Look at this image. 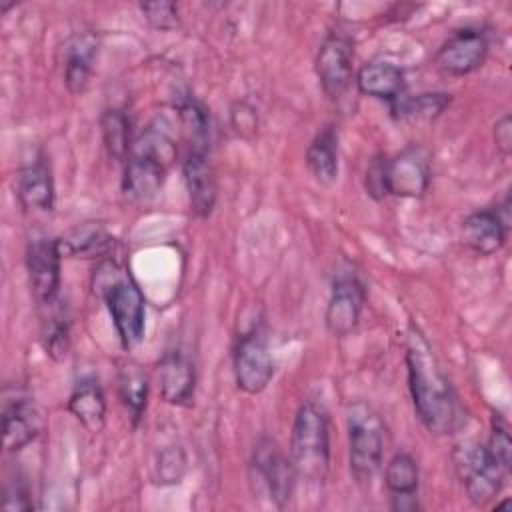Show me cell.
Returning a JSON list of instances; mask_svg holds the SVG:
<instances>
[{
  "label": "cell",
  "instance_id": "cell-36",
  "mask_svg": "<svg viewBox=\"0 0 512 512\" xmlns=\"http://www.w3.org/2000/svg\"><path fill=\"white\" fill-rule=\"evenodd\" d=\"M494 142L502 156H508L512 152V120L508 114H504L494 124Z\"/></svg>",
  "mask_w": 512,
  "mask_h": 512
},
{
  "label": "cell",
  "instance_id": "cell-1",
  "mask_svg": "<svg viewBox=\"0 0 512 512\" xmlns=\"http://www.w3.org/2000/svg\"><path fill=\"white\" fill-rule=\"evenodd\" d=\"M406 370L412 404L424 428L438 436L458 432L466 422V412L430 344L416 328L406 338Z\"/></svg>",
  "mask_w": 512,
  "mask_h": 512
},
{
  "label": "cell",
  "instance_id": "cell-13",
  "mask_svg": "<svg viewBox=\"0 0 512 512\" xmlns=\"http://www.w3.org/2000/svg\"><path fill=\"white\" fill-rule=\"evenodd\" d=\"M366 304V288L356 274H340L332 284L324 322L332 336H348L360 322Z\"/></svg>",
  "mask_w": 512,
  "mask_h": 512
},
{
  "label": "cell",
  "instance_id": "cell-20",
  "mask_svg": "<svg viewBox=\"0 0 512 512\" xmlns=\"http://www.w3.org/2000/svg\"><path fill=\"white\" fill-rule=\"evenodd\" d=\"M418 482H420V472H418L416 460L406 452L394 454L384 470V484L390 494L392 510L414 512L420 508L418 496H416Z\"/></svg>",
  "mask_w": 512,
  "mask_h": 512
},
{
  "label": "cell",
  "instance_id": "cell-12",
  "mask_svg": "<svg viewBox=\"0 0 512 512\" xmlns=\"http://www.w3.org/2000/svg\"><path fill=\"white\" fill-rule=\"evenodd\" d=\"M430 152L420 144H410L386 160L388 194L400 198H420L430 186Z\"/></svg>",
  "mask_w": 512,
  "mask_h": 512
},
{
  "label": "cell",
  "instance_id": "cell-27",
  "mask_svg": "<svg viewBox=\"0 0 512 512\" xmlns=\"http://www.w3.org/2000/svg\"><path fill=\"white\" fill-rule=\"evenodd\" d=\"M450 94L446 92H422L416 96H400L392 102V114L398 120L410 122H432L436 120L450 104Z\"/></svg>",
  "mask_w": 512,
  "mask_h": 512
},
{
  "label": "cell",
  "instance_id": "cell-28",
  "mask_svg": "<svg viewBox=\"0 0 512 512\" xmlns=\"http://www.w3.org/2000/svg\"><path fill=\"white\" fill-rule=\"evenodd\" d=\"M100 128H102V142L108 156L116 162H126L132 150L130 120L126 112L120 108H106L100 116Z\"/></svg>",
  "mask_w": 512,
  "mask_h": 512
},
{
  "label": "cell",
  "instance_id": "cell-7",
  "mask_svg": "<svg viewBox=\"0 0 512 512\" xmlns=\"http://www.w3.org/2000/svg\"><path fill=\"white\" fill-rule=\"evenodd\" d=\"M250 472L252 482H258L274 506L284 508L290 502L296 484V472L290 458L280 450L276 440L264 436L256 442L250 460Z\"/></svg>",
  "mask_w": 512,
  "mask_h": 512
},
{
  "label": "cell",
  "instance_id": "cell-4",
  "mask_svg": "<svg viewBox=\"0 0 512 512\" xmlns=\"http://www.w3.org/2000/svg\"><path fill=\"white\" fill-rule=\"evenodd\" d=\"M288 458L296 478L322 484L330 470V418L322 404L306 400L300 404L290 432Z\"/></svg>",
  "mask_w": 512,
  "mask_h": 512
},
{
  "label": "cell",
  "instance_id": "cell-6",
  "mask_svg": "<svg viewBox=\"0 0 512 512\" xmlns=\"http://www.w3.org/2000/svg\"><path fill=\"white\" fill-rule=\"evenodd\" d=\"M452 464L468 500L476 506L492 502L502 490L508 474L490 454L488 446L478 440H464L456 444L452 450Z\"/></svg>",
  "mask_w": 512,
  "mask_h": 512
},
{
  "label": "cell",
  "instance_id": "cell-31",
  "mask_svg": "<svg viewBox=\"0 0 512 512\" xmlns=\"http://www.w3.org/2000/svg\"><path fill=\"white\" fill-rule=\"evenodd\" d=\"M488 450L496 458V462L510 472L512 464V440H510V428L506 420L500 414L492 416V428H490V440H488Z\"/></svg>",
  "mask_w": 512,
  "mask_h": 512
},
{
  "label": "cell",
  "instance_id": "cell-33",
  "mask_svg": "<svg viewBox=\"0 0 512 512\" xmlns=\"http://www.w3.org/2000/svg\"><path fill=\"white\" fill-rule=\"evenodd\" d=\"M32 508L34 504L24 478L18 474H14L12 478H6L2 486V510L16 512V510H32Z\"/></svg>",
  "mask_w": 512,
  "mask_h": 512
},
{
  "label": "cell",
  "instance_id": "cell-35",
  "mask_svg": "<svg viewBox=\"0 0 512 512\" xmlns=\"http://www.w3.org/2000/svg\"><path fill=\"white\" fill-rule=\"evenodd\" d=\"M386 156L376 154L366 168V190L374 200H384L388 196L386 188Z\"/></svg>",
  "mask_w": 512,
  "mask_h": 512
},
{
  "label": "cell",
  "instance_id": "cell-3",
  "mask_svg": "<svg viewBox=\"0 0 512 512\" xmlns=\"http://www.w3.org/2000/svg\"><path fill=\"white\" fill-rule=\"evenodd\" d=\"M176 160V144L172 136L150 124L134 142L124 162L122 176V194L130 202H148L152 200L168 174V168Z\"/></svg>",
  "mask_w": 512,
  "mask_h": 512
},
{
  "label": "cell",
  "instance_id": "cell-16",
  "mask_svg": "<svg viewBox=\"0 0 512 512\" xmlns=\"http://www.w3.org/2000/svg\"><path fill=\"white\" fill-rule=\"evenodd\" d=\"M160 396L172 406H190L196 388V368L182 350H168L158 362Z\"/></svg>",
  "mask_w": 512,
  "mask_h": 512
},
{
  "label": "cell",
  "instance_id": "cell-11",
  "mask_svg": "<svg viewBox=\"0 0 512 512\" xmlns=\"http://www.w3.org/2000/svg\"><path fill=\"white\" fill-rule=\"evenodd\" d=\"M488 36L480 28H460L442 42L434 54V66L448 76H468L482 68L488 56Z\"/></svg>",
  "mask_w": 512,
  "mask_h": 512
},
{
  "label": "cell",
  "instance_id": "cell-14",
  "mask_svg": "<svg viewBox=\"0 0 512 512\" xmlns=\"http://www.w3.org/2000/svg\"><path fill=\"white\" fill-rule=\"evenodd\" d=\"M508 198L504 200V208H482L468 214L460 224V240L462 244L478 254V256H492L496 254L506 238H508Z\"/></svg>",
  "mask_w": 512,
  "mask_h": 512
},
{
  "label": "cell",
  "instance_id": "cell-18",
  "mask_svg": "<svg viewBox=\"0 0 512 512\" xmlns=\"http://www.w3.org/2000/svg\"><path fill=\"white\" fill-rule=\"evenodd\" d=\"M58 248L62 258L106 260L116 248V238L100 222H84L62 234Z\"/></svg>",
  "mask_w": 512,
  "mask_h": 512
},
{
  "label": "cell",
  "instance_id": "cell-5",
  "mask_svg": "<svg viewBox=\"0 0 512 512\" xmlns=\"http://www.w3.org/2000/svg\"><path fill=\"white\" fill-rule=\"evenodd\" d=\"M348 424V464L360 486H370L382 466L384 424L364 402H354L346 412Z\"/></svg>",
  "mask_w": 512,
  "mask_h": 512
},
{
  "label": "cell",
  "instance_id": "cell-26",
  "mask_svg": "<svg viewBox=\"0 0 512 512\" xmlns=\"http://www.w3.org/2000/svg\"><path fill=\"white\" fill-rule=\"evenodd\" d=\"M118 396L120 402L124 404L132 426H138L144 412H146V404H148V376L146 372L134 364V362H126L118 368Z\"/></svg>",
  "mask_w": 512,
  "mask_h": 512
},
{
  "label": "cell",
  "instance_id": "cell-19",
  "mask_svg": "<svg viewBox=\"0 0 512 512\" xmlns=\"http://www.w3.org/2000/svg\"><path fill=\"white\" fill-rule=\"evenodd\" d=\"M16 194L24 210L50 212L56 202L52 168L44 156L24 164L18 174Z\"/></svg>",
  "mask_w": 512,
  "mask_h": 512
},
{
  "label": "cell",
  "instance_id": "cell-10",
  "mask_svg": "<svg viewBox=\"0 0 512 512\" xmlns=\"http://www.w3.org/2000/svg\"><path fill=\"white\" fill-rule=\"evenodd\" d=\"M60 262L62 254L56 238L36 236L26 246V270L32 296L40 306L60 298Z\"/></svg>",
  "mask_w": 512,
  "mask_h": 512
},
{
  "label": "cell",
  "instance_id": "cell-23",
  "mask_svg": "<svg viewBox=\"0 0 512 512\" xmlns=\"http://www.w3.org/2000/svg\"><path fill=\"white\" fill-rule=\"evenodd\" d=\"M356 86L362 94L396 102L404 94V72L392 62L372 60L366 62L354 76Z\"/></svg>",
  "mask_w": 512,
  "mask_h": 512
},
{
  "label": "cell",
  "instance_id": "cell-9",
  "mask_svg": "<svg viewBox=\"0 0 512 512\" xmlns=\"http://www.w3.org/2000/svg\"><path fill=\"white\" fill-rule=\"evenodd\" d=\"M318 82L330 100H340L354 80V42L342 32H330L314 60Z\"/></svg>",
  "mask_w": 512,
  "mask_h": 512
},
{
  "label": "cell",
  "instance_id": "cell-22",
  "mask_svg": "<svg viewBox=\"0 0 512 512\" xmlns=\"http://www.w3.org/2000/svg\"><path fill=\"white\" fill-rule=\"evenodd\" d=\"M68 412L92 434L102 432L106 424V396L94 376H84L76 382L70 398Z\"/></svg>",
  "mask_w": 512,
  "mask_h": 512
},
{
  "label": "cell",
  "instance_id": "cell-21",
  "mask_svg": "<svg viewBox=\"0 0 512 512\" xmlns=\"http://www.w3.org/2000/svg\"><path fill=\"white\" fill-rule=\"evenodd\" d=\"M100 40L94 32L74 34L64 46V86L70 94L86 92Z\"/></svg>",
  "mask_w": 512,
  "mask_h": 512
},
{
  "label": "cell",
  "instance_id": "cell-29",
  "mask_svg": "<svg viewBox=\"0 0 512 512\" xmlns=\"http://www.w3.org/2000/svg\"><path fill=\"white\" fill-rule=\"evenodd\" d=\"M178 114L190 148H210V118L206 108L194 98H186L178 104Z\"/></svg>",
  "mask_w": 512,
  "mask_h": 512
},
{
  "label": "cell",
  "instance_id": "cell-32",
  "mask_svg": "<svg viewBox=\"0 0 512 512\" xmlns=\"http://www.w3.org/2000/svg\"><path fill=\"white\" fill-rule=\"evenodd\" d=\"M140 12L150 28L160 32H170L180 26L178 6L174 2H142Z\"/></svg>",
  "mask_w": 512,
  "mask_h": 512
},
{
  "label": "cell",
  "instance_id": "cell-34",
  "mask_svg": "<svg viewBox=\"0 0 512 512\" xmlns=\"http://www.w3.org/2000/svg\"><path fill=\"white\" fill-rule=\"evenodd\" d=\"M230 122H232V128L236 130L238 136L242 138H252L258 130V114H256V108L252 104H248L246 100H240L236 102L232 108H230Z\"/></svg>",
  "mask_w": 512,
  "mask_h": 512
},
{
  "label": "cell",
  "instance_id": "cell-15",
  "mask_svg": "<svg viewBox=\"0 0 512 512\" xmlns=\"http://www.w3.org/2000/svg\"><path fill=\"white\" fill-rule=\"evenodd\" d=\"M182 178L188 194L190 210L198 218H208L214 212L218 188L208 148H190L182 160Z\"/></svg>",
  "mask_w": 512,
  "mask_h": 512
},
{
  "label": "cell",
  "instance_id": "cell-30",
  "mask_svg": "<svg viewBox=\"0 0 512 512\" xmlns=\"http://www.w3.org/2000/svg\"><path fill=\"white\" fill-rule=\"evenodd\" d=\"M186 468H188L186 452L182 450V446L170 444L158 452V458L154 464V478L162 486H172L182 482Z\"/></svg>",
  "mask_w": 512,
  "mask_h": 512
},
{
  "label": "cell",
  "instance_id": "cell-17",
  "mask_svg": "<svg viewBox=\"0 0 512 512\" xmlns=\"http://www.w3.org/2000/svg\"><path fill=\"white\" fill-rule=\"evenodd\" d=\"M42 430V416L30 398H4L2 404V442L6 452H20Z\"/></svg>",
  "mask_w": 512,
  "mask_h": 512
},
{
  "label": "cell",
  "instance_id": "cell-8",
  "mask_svg": "<svg viewBox=\"0 0 512 512\" xmlns=\"http://www.w3.org/2000/svg\"><path fill=\"white\" fill-rule=\"evenodd\" d=\"M236 386L246 394H260L274 376V360L266 338L254 326L238 336L232 356Z\"/></svg>",
  "mask_w": 512,
  "mask_h": 512
},
{
  "label": "cell",
  "instance_id": "cell-25",
  "mask_svg": "<svg viewBox=\"0 0 512 512\" xmlns=\"http://www.w3.org/2000/svg\"><path fill=\"white\" fill-rule=\"evenodd\" d=\"M306 166L312 176L330 186L338 178V132L332 124H326L318 130L306 150Z\"/></svg>",
  "mask_w": 512,
  "mask_h": 512
},
{
  "label": "cell",
  "instance_id": "cell-2",
  "mask_svg": "<svg viewBox=\"0 0 512 512\" xmlns=\"http://www.w3.org/2000/svg\"><path fill=\"white\" fill-rule=\"evenodd\" d=\"M92 290L106 304L122 348L138 346L146 330V300L128 268L112 258L100 260L92 272Z\"/></svg>",
  "mask_w": 512,
  "mask_h": 512
},
{
  "label": "cell",
  "instance_id": "cell-24",
  "mask_svg": "<svg viewBox=\"0 0 512 512\" xmlns=\"http://www.w3.org/2000/svg\"><path fill=\"white\" fill-rule=\"evenodd\" d=\"M40 340L54 362L66 358L70 350V314L66 302L58 298L48 306H40Z\"/></svg>",
  "mask_w": 512,
  "mask_h": 512
}]
</instances>
